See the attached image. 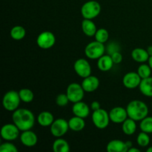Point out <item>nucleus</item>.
I'll list each match as a JSON object with an SVG mask.
<instances>
[{"label":"nucleus","instance_id":"f257e3e1","mask_svg":"<svg viewBox=\"0 0 152 152\" xmlns=\"http://www.w3.org/2000/svg\"><path fill=\"white\" fill-rule=\"evenodd\" d=\"M12 120L13 123L22 132L30 130L35 123V117L34 113L26 108H17L13 111Z\"/></svg>","mask_w":152,"mask_h":152},{"label":"nucleus","instance_id":"f03ea898","mask_svg":"<svg viewBox=\"0 0 152 152\" xmlns=\"http://www.w3.org/2000/svg\"><path fill=\"white\" fill-rule=\"evenodd\" d=\"M126 111L129 118L133 119L135 121H141L148 116V107L142 101L134 99L128 104Z\"/></svg>","mask_w":152,"mask_h":152},{"label":"nucleus","instance_id":"7ed1b4c3","mask_svg":"<svg viewBox=\"0 0 152 152\" xmlns=\"http://www.w3.org/2000/svg\"><path fill=\"white\" fill-rule=\"evenodd\" d=\"M101 12V5L98 1H86L81 7V14L84 19H93L99 16Z\"/></svg>","mask_w":152,"mask_h":152},{"label":"nucleus","instance_id":"20e7f679","mask_svg":"<svg viewBox=\"0 0 152 152\" xmlns=\"http://www.w3.org/2000/svg\"><path fill=\"white\" fill-rule=\"evenodd\" d=\"M20 101L19 92L16 91H9L3 96L2 105L7 111H14L19 107Z\"/></svg>","mask_w":152,"mask_h":152},{"label":"nucleus","instance_id":"39448f33","mask_svg":"<svg viewBox=\"0 0 152 152\" xmlns=\"http://www.w3.org/2000/svg\"><path fill=\"white\" fill-rule=\"evenodd\" d=\"M105 48L104 43L94 41L88 43L85 48V54L91 59H98L104 55Z\"/></svg>","mask_w":152,"mask_h":152},{"label":"nucleus","instance_id":"423d86ee","mask_svg":"<svg viewBox=\"0 0 152 152\" xmlns=\"http://www.w3.org/2000/svg\"><path fill=\"white\" fill-rule=\"evenodd\" d=\"M109 113L107 112L103 108H99L96 111H94L92 114V122L94 125L99 129H104L109 125L110 122Z\"/></svg>","mask_w":152,"mask_h":152},{"label":"nucleus","instance_id":"0eeeda50","mask_svg":"<svg viewBox=\"0 0 152 152\" xmlns=\"http://www.w3.org/2000/svg\"><path fill=\"white\" fill-rule=\"evenodd\" d=\"M66 94L69 99L70 102L75 103V102L82 101L85 95V91L82 85L78 83H71L67 88Z\"/></svg>","mask_w":152,"mask_h":152},{"label":"nucleus","instance_id":"6e6552de","mask_svg":"<svg viewBox=\"0 0 152 152\" xmlns=\"http://www.w3.org/2000/svg\"><path fill=\"white\" fill-rule=\"evenodd\" d=\"M68 129H70L68 121L65 119L59 118L56 119L53 121L50 126V133L55 137H62L68 132Z\"/></svg>","mask_w":152,"mask_h":152},{"label":"nucleus","instance_id":"1a4fd4ad","mask_svg":"<svg viewBox=\"0 0 152 152\" xmlns=\"http://www.w3.org/2000/svg\"><path fill=\"white\" fill-rule=\"evenodd\" d=\"M56 42V37L50 31H44L37 37V45L42 49H49L53 47Z\"/></svg>","mask_w":152,"mask_h":152},{"label":"nucleus","instance_id":"9d476101","mask_svg":"<svg viewBox=\"0 0 152 152\" xmlns=\"http://www.w3.org/2000/svg\"><path fill=\"white\" fill-rule=\"evenodd\" d=\"M19 129L13 123H7L4 125L1 129V137L7 141L15 140L19 136Z\"/></svg>","mask_w":152,"mask_h":152},{"label":"nucleus","instance_id":"9b49d317","mask_svg":"<svg viewBox=\"0 0 152 152\" xmlns=\"http://www.w3.org/2000/svg\"><path fill=\"white\" fill-rule=\"evenodd\" d=\"M75 72L82 78H86L91 74V67L86 59H79L74 62Z\"/></svg>","mask_w":152,"mask_h":152},{"label":"nucleus","instance_id":"f8f14e48","mask_svg":"<svg viewBox=\"0 0 152 152\" xmlns=\"http://www.w3.org/2000/svg\"><path fill=\"white\" fill-rule=\"evenodd\" d=\"M142 78L137 72H129L123 78V83L126 88L129 89H134L139 87Z\"/></svg>","mask_w":152,"mask_h":152},{"label":"nucleus","instance_id":"ddd939ff","mask_svg":"<svg viewBox=\"0 0 152 152\" xmlns=\"http://www.w3.org/2000/svg\"><path fill=\"white\" fill-rule=\"evenodd\" d=\"M110 120L116 124L123 123L129 117L126 108L123 107H115L112 108L109 112Z\"/></svg>","mask_w":152,"mask_h":152},{"label":"nucleus","instance_id":"4468645a","mask_svg":"<svg viewBox=\"0 0 152 152\" xmlns=\"http://www.w3.org/2000/svg\"><path fill=\"white\" fill-rule=\"evenodd\" d=\"M20 141L25 146L33 147L37 145L38 142V137L37 135L30 129L22 132L20 134Z\"/></svg>","mask_w":152,"mask_h":152},{"label":"nucleus","instance_id":"2eb2a0df","mask_svg":"<svg viewBox=\"0 0 152 152\" xmlns=\"http://www.w3.org/2000/svg\"><path fill=\"white\" fill-rule=\"evenodd\" d=\"M99 80L95 76H88L83 80L82 86L86 92H93L99 88Z\"/></svg>","mask_w":152,"mask_h":152},{"label":"nucleus","instance_id":"dca6fc26","mask_svg":"<svg viewBox=\"0 0 152 152\" xmlns=\"http://www.w3.org/2000/svg\"><path fill=\"white\" fill-rule=\"evenodd\" d=\"M72 111L75 116L85 119L88 117L90 114V108L86 102L80 101L74 104L72 107Z\"/></svg>","mask_w":152,"mask_h":152},{"label":"nucleus","instance_id":"f3484780","mask_svg":"<svg viewBox=\"0 0 152 152\" xmlns=\"http://www.w3.org/2000/svg\"><path fill=\"white\" fill-rule=\"evenodd\" d=\"M108 152H127L129 151L126 142L120 140H114L110 141L106 147Z\"/></svg>","mask_w":152,"mask_h":152},{"label":"nucleus","instance_id":"a211bd4d","mask_svg":"<svg viewBox=\"0 0 152 152\" xmlns=\"http://www.w3.org/2000/svg\"><path fill=\"white\" fill-rule=\"evenodd\" d=\"M114 62L110 55H102L98 59L97 67L101 71H108L112 68Z\"/></svg>","mask_w":152,"mask_h":152},{"label":"nucleus","instance_id":"6ab92c4d","mask_svg":"<svg viewBox=\"0 0 152 152\" xmlns=\"http://www.w3.org/2000/svg\"><path fill=\"white\" fill-rule=\"evenodd\" d=\"M132 57L136 62L142 63V62H147L150 56L147 50L140 48H137L132 51Z\"/></svg>","mask_w":152,"mask_h":152},{"label":"nucleus","instance_id":"aec40b11","mask_svg":"<svg viewBox=\"0 0 152 152\" xmlns=\"http://www.w3.org/2000/svg\"><path fill=\"white\" fill-rule=\"evenodd\" d=\"M54 120L53 114L47 111L41 112L37 117V123L42 127L50 126Z\"/></svg>","mask_w":152,"mask_h":152},{"label":"nucleus","instance_id":"412c9836","mask_svg":"<svg viewBox=\"0 0 152 152\" xmlns=\"http://www.w3.org/2000/svg\"><path fill=\"white\" fill-rule=\"evenodd\" d=\"M82 30L83 33L88 37H94L95 36L96 31V26L92 19H85L82 22Z\"/></svg>","mask_w":152,"mask_h":152},{"label":"nucleus","instance_id":"4be33fe9","mask_svg":"<svg viewBox=\"0 0 152 152\" xmlns=\"http://www.w3.org/2000/svg\"><path fill=\"white\" fill-rule=\"evenodd\" d=\"M139 88L142 94L144 96L152 97V77L142 79Z\"/></svg>","mask_w":152,"mask_h":152},{"label":"nucleus","instance_id":"5701e85b","mask_svg":"<svg viewBox=\"0 0 152 152\" xmlns=\"http://www.w3.org/2000/svg\"><path fill=\"white\" fill-rule=\"evenodd\" d=\"M70 129H71L74 132H80L83 130L86 126V122L84 118L75 116L74 117H71L68 121Z\"/></svg>","mask_w":152,"mask_h":152},{"label":"nucleus","instance_id":"b1692460","mask_svg":"<svg viewBox=\"0 0 152 152\" xmlns=\"http://www.w3.org/2000/svg\"><path fill=\"white\" fill-rule=\"evenodd\" d=\"M122 126V129L125 134L130 135L134 134L137 130V123L135 120L132 118H127L123 123Z\"/></svg>","mask_w":152,"mask_h":152},{"label":"nucleus","instance_id":"393cba45","mask_svg":"<svg viewBox=\"0 0 152 152\" xmlns=\"http://www.w3.org/2000/svg\"><path fill=\"white\" fill-rule=\"evenodd\" d=\"M53 150L54 152H68L70 151L69 144L65 140L59 137L53 142Z\"/></svg>","mask_w":152,"mask_h":152},{"label":"nucleus","instance_id":"a878e982","mask_svg":"<svg viewBox=\"0 0 152 152\" xmlns=\"http://www.w3.org/2000/svg\"><path fill=\"white\" fill-rule=\"evenodd\" d=\"M26 35V31L20 25H16L10 30V37L14 40H21Z\"/></svg>","mask_w":152,"mask_h":152},{"label":"nucleus","instance_id":"bb28decb","mask_svg":"<svg viewBox=\"0 0 152 152\" xmlns=\"http://www.w3.org/2000/svg\"><path fill=\"white\" fill-rule=\"evenodd\" d=\"M140 129L142 132L148 134L152 133V117L147 116L142 119L140 123Z\"/></svg>","mask_w":152,"mask_h":152},{"label":"nucleus","instance_id":"cd10ccee","mask_svg":"<svg viewBox=\"0 0 152 152\" xmlns=\"http://www.w3.org/2000/svg\"><path fill=\"white\" fill-rule=\"evenodd\" d=\"M19 94L20 96L21 101L26 102V103L32 102L34 98V94L33 91L28 88L21 89L19 91Z\"/></svg>","mask_w":152,"mask_h":152},{"label":"nucleus","instance_id":"c85d7f7f","mask_svg":"<svg viewBox=\"0 0 152 152\" xmlns=\"http://www.w3.org/2000/svg\"><path fill=\"white\" fill-rule=\"evenodd\" d=\"M95 39L99 42L105 43L108 41V37H109V34L108 31L105 28H99L96 31L95 34Z\"/></svg>","mask_w":152,"mask_h":152},{"label":"nucleus","instance_id":"c756f323","mask_svg":"<svg viewBox=\"0 0 152 152\" xmlns=\"http://www.w3.org/2000/svg\"><path fill=\"white\" fill-rule=\"evenodd\" d=\"M151 68L148 64V65L147 64H142L138 68L137 73L142 79L148 78V77H151Z\"/></svg>","mask_w":152,"mask_h":152},{"label":"nucleus","instance_id":"7c9ffc66","mask_svg":"<svg viewBox=\"0 0 152 152\" xmlns=\"http://www.w3.org/2000/svg\"><path fill=\"white\" fill-rule=\"evenodd\" d=\"M137 142L138 145L141 147H146L150 143V137L148 133L142 132L138 134L137 137Z\"/></svg>","mask_w":152,"mask_h":152},{"label":"nucleus","instance_id":"2f4dec72","mask_svg":"<svg viewBox=\"0 0 152 152\" xmlns=\"http://www.w3.org/2000/svg\"><path fill=\"white\" fill-rule=\"evenodd\" d=\"M0 151L1 152H17L18 148L13 145V143L10 142V141L2 143L0 145Z\"/></svg>","mask_w":152,"mask_h":152},{"label":"nucleus","instance_id":"473e14b6","mask_svg":"<svg viewBox=\"0 0 152 152\" xmlns=\"http://www.w3.org/2000/svg\"><path fill=\"white\" fill-rule=\"evenodd\" d=\"M70 102L69 99H68V96L66 94H60L58 95L56 98V105H59L60 107L66 106Z\"/></svg>","mask_w":152,"mask_h":152},{"label":"nucleus","instance_id":"72a5a7b5","mask_svg":"<svg viewBox=\"0 0 152 152\" xmlns=\"http://www.w3.org/2000/svg\"><path fill=\"white\" fill-rule=\"evenodd\" d=\"M111 56L114 64H120L123 61V55L119 51L113 52Z\"/></svg>","mask_w":152,"mask_h":152},{"label":"nucleus","instance_id":"f704fd0d","mask_svg":"<svg viewBox=\"0 0 152 152\" xmlns=\"http://www.w3.org/2000/svg\"><path fill=\"white\" fill-rule=\"evenodd\" d=\"M91 108L93 111H96V110L99 109L100 108V104L97 101H94L91 104Z\"/></svg>","mask_w":152,"mask_h":152},{"label":"nucleus","instance_id":"c9c22d12","mask_svg":"<svg viewBox=\"0 0 152 152\" xmlns=\"http://www.w3.org/2000/svg\"><path fill=\"white\" fill-rule=\"evenodd\" d=\"M140 150L138 149V148H133V147L129 148V151H128V152H140Z\"/></svg>","mask_w":152,"mask_h":152},{"label":"nucleus","instance_id":"e433bc0d","mask_svg":"<svg viewBox=\"0 0 152 152\" xmlns=\"http://www.w3.org/2000/svg\"><path fill=\"white\" fill-rule=\"evenodd\" d=\"M147 51H148V54H149L150 56H152V45L148 46V48H147Z\"/></svg>","mask_w":152,"mask_h":152},{"label":"nucleus","instance_id":"4c0bfd02","mask_svg":"<svg viewBox=\"0 0 152 152\" xmlns=\"http://www.w3.org/2000/svg\"><path fill=\"white\" fill-rule=\"evenodd\" d=\"M126 145H127V147L129 149L132 147V142H130V141H127V142H126Z\"/></svg>","mask_w":152,"mask_h":152},{"label":"nucleus","instance_id":"58836bf2","mask_svg":"<svg viewBox=\"0 0 152 152\" xmlns=\"http://www.w3.org/2000/svg\"><path fill=\"white\" fill-rule=\"evenodd\" d=\"M148 61V65H150V67H151V69H152V56H150Z\"/></svg>","mask_w":152,"mask_h":152},{"label":"nucleus","instance_id":"ea45409f","mask_svg":"<svg viewBox=\"0 0 152 152\" xmlns=\"http://www.w3.org/2000/svg\"><path fill=\"white\" fill-rule=\"evenodd\" d=\"M146 151H147V152H152V146L149 147V148H148V149H147Z\"/></svg>","mask_w":152,"mask_h":152}]
</instances>
